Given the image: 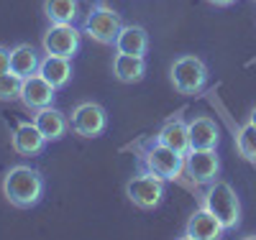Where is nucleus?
Instances as JSON below:
<instances>
[{
	"instance_id": "3",
	"label": "nucleus",
	"mask_w": 256,
	"mask_h": 240,
	"mask_svg": "<svg viewBox=\"0 0 256 240\" xmlns=\"http://www.w3.org/2000/svg\"><path fill=\"white\" fill-rule=\"evenodd\" d=\"M202 207L216 215L226 230H236L241 225V200L228 182L216 179L208 184V189L202 192Z\"/></svg>"
},
{
	"instance_id": "2",
	"label": "nucleus",
	"mask_w": 256,
	"mask_h": 240,
	"mask_svg": "<svg viewBox=\"0 0 256 240\" xmlns=\"http://www.w3.org/2000/svg\"><path fill=\"white\" fill-rule=\"evenodd\" d=\"M141 166L144 171H152L154 177L164 182H180L184 174V154H177L169 146L159 143L156 138L146 141L141 146Z\"/></svg>"
},
{
	"instance_id": "18",
	"label": "nucleus",
	"mask_w": 256,
	"mask_h": 240,
	"mask_svg": "<svg viewBox=\"0 0 256 240\" xmlns=\"http://www.w3.org/2000/svg\"><path fill=\"white\" fill-rule=\"evenodd\" d=\"M113 46L118 54H134V56H146L148 51V33L141 26H123Z\"/></svg>"
},
{
	"instance_id": "21",
	"label": "nucleus",
	"mask_w": 256,
	"mask_h": 240,
	"mask_svg": "<svg viewBox=\"0 0 256 240\" xmlns=\"http://www.w3.org/2000/svg\"><path fill=\"white\" fill-rule=\"evenodd\" d=\"M236 146L241 151V156L251 164H256V128L251 123L241 125V130L236 133Z\"/></svg>"
},
{
	"instance_id": "22",
	"label": "nucleus",
	"mask_w": 256,
	"mask_h": 240,
	"mask_svg": "<svg viewBox=\"0 0 256 240\" xmlns=\"http://www.w3.org/2000/svg\"><path fill=\"white\" fill-rule=\"evenodd\" d=\"M20 90H24V77H18L13 72L0 74V102L20 100Z\"/></svg>"
},
{
	"instance_id": "9",
	"label": "nucleus",
	"mask_w": 256,
	"mask_h": 240,
	"mask_svg": "<svg viewBox=\"0 0 256 240\" xmlns=\"http://www.w3.org/2000/svg\"><path fill=\"white\" fill-rule=\"evenodd\" d=\"M184 174L195 184H212L220 177V156L216 148H200L184 154Z\"/></svg>"
},
{
	"instance_id": "11",
	"label": "nucleus",
	"mask_w": 256,
	"mask_h": 240,
	"mask_svg": "<svg viewBox=\"0 0 256 240\" xmlns=\"http://www.w3.org/2000/svg\"><path fill=\"white\" fill-rule=\"evenodd\" d=\"M54 95L56 90L41 77V74H31L24 79V90H20V105L26 107L28 113H36L46 105H54Z\"/></svg>"
},
{
	"instance_id": "25",
	"label": "nucleus",
	"mask_w": 256,
	"mask_h": 240,
	"mask_svg": "<svg viewBox=\"0 0 256 240\" xmlns=\"http://www.w3.org/2000/svg\"><path fill=\"white\" fill-rule=\"evenodd\" d=\"M246 123H251V125L256 128V105H254V110L248 113V120H246Z\"/></svg>"
},
{
	"instance_id": "26",
	"label": "nucleus",
	"mask_w": 256,
	"mask_h": 240,
	"mask_svg": "<svg viewBox=\"0 0 256 240\" xmlns=\"http://www.w3.org/2000/svg\"><path fill=\"white\" fill-rule=\"evenodd\" d=\"M254 3H256V0H254Z\"/></svg>"
},
{
	"instance_id": "8",
	"label": "nucleus",
	"mask_w": 256,
	"mask_h": 240,
	"mask_svg": "<svg viewBox=\"0 0 256 240\" xmlns=\"http://www.w3.org/2000/svg\"><path fill=\"white\" fill-rule=\"evenodd\" d=\"M105 128H108V113H105V107L92 102V100H84L80 105L72 107L70 113V130L82 138H98L105 133Z\"/></svg>"
},
{
	"instance_id": "15",
	"label": "nucleus",
	"mask_w": 256,
	"mask_h": 240,
	"mask_svg": "<svg viewBox=\"0 0 256 240\" xmlns=\"http://www.w3.org/2000/svg\"><path fill=\"white\" fill-rule=\"evenodd\" d=\"M154 138L159 143L169 146L172 151H177V154H187V151H190V128L182 120V115H174V118L164 120V125L156 130Z\"/></svg>"
},
{
	"instance_id": "12",
	"label": "nucleus",
	"mask_w": 256,
	"mask_h": 240,
	"mask_svg": "<svg viewBox=\"0 0 256 240\" xmlns=\"http://www.w3.org/2000/svg\"><path fill=\"white\" fill-rule=\"evenodd\" d=\"M10 141H13V148L18 151L20 156H38L41 151H44V146L49 143V141L44 138V133L36 128L34 120H18V123L13 125Z\"/></svg>"
},
{
	"instance_id": "6",
	"label": "nucleus",
	"mask_w": 256,
	"mask_h": 240,
	"mask_svg": "<svg viewBox=\"0 0 256 240\" xmlns=\"http://www.w3.org/2000/svg\"><path fill=\"white\" fill-rule=\"evenodd\" d=\"M164 179L154 177L152 171H138L126 182V197L134 207L144 212H154L164 202Z\"/></svg>"
},
{
	"instance_id": "24",
	"label": "nucleus",
	"mask_w": 256,
	"mask_h": 240,
	"mask_svg": "<svg viewBox=\"0 0 256 240\" xmlns=\"http://www.w3.org/2000/svg\"><path fill=\"white\" fill-rule=\"evenodd\" d=\"M210 5H216V8H228V5H236L238 0H208Z\"/></svg>"
},
{
	"instance_id": "14",
	"label": "nucleus",
	"mask_w": 256,
	"mask_h": 240,
	"mask_svg": "<svg viewBox=\"0 0 256 240\" xmlns=\"http://www.w3.org/2000/svg\"><path fill=\"white\" fill-rule=\"evenodd\" d=\"M34 115V123L36 128L44 133L46 141H62L64 136H67V130H70V118H64L62 110H56L54 105H46V107H41V110L31 113Z\"/></svg>"
},
{
	"instance_id": "23",
	"label": "nucleus",
	"mask_w": 256,
	"mask_h": 240,
	"mask_svg": "<svg viewBox=\"0 0 256 240\" xmlns=\"http://www.w3.org/2000/svg\"><path fill=\"white\" fill-rule=\"evenodd\" d=\"M10 72V49L0 46V74Z\"/></svg>"
},
{
	"instance_id": "16",
	"label": "nucleus",
	"mask_w": 256,
	"mask_h": 240,
	"mask_svg": "<svg viewBox=\"0 0 256 240\" xmlns=\"http://www.w3.org/2000/svg\"><path fill=\"white\" fill-rule=\"evenodd\" d=\"M38 74L44 77L54 90H64L72 82V59L64 56H54V54H44L41 56V67Z\"/></svg>"
},
{
	"instance_id": "19",
	"label": "nucleus",
	"mask_w": 256,
	"mask_h": 240,
	"mask_svg": "<svg viewBox=\"0 0 256 240\" xmlns=\"http://www.w3.org/2000/svg\"><path fill=\"white\" fill-rule=\"evenodd\" d=\"M38 67H41V56L36 54L31 43H18L16 49H10V72L13 74L26 79L31 74H38Z\"/></svg>"
},
{
	"instance_id": "1",
	"label": "nucleus",
	"mask_w": 256,
	"mask_h": 240,
	"mask_svg": "<svg viewBox=\"0 0 256 240\" xmlns=\"http://www.w3.org/2000/svg\"><path fill=\"white\" fill-rule=\"evenodd\" d=\"M0 189H3L6 200L13 207L31 210L41 202V197H44V177H41V171H36L34 166L18 164V166H10L3 174Z\"/></svg>"
},
{
	"instance_id": "7",
	"label": "nucleus",
	"mask_w": 256,
	"mask_h": 240,
	"mask_svg": "<svg viewBox=\"0 0 256 240\" xmlns=\"http://www.w3.org/2000/svg\"><path fill=\"white\" fill-rule=\"evenodd\" d=\"M41 49L44 54L74 59L82 49V33L74 23H52L41 36Z\"/></svg>"
},
{
	"instance_id": "4",
	"label": "nucleus",
	"mask_w": 256,
	"mask_h": 240,
	"mask_svg": "<svg viewBox=\"0 0 256 240\" xmlns=\"http://www.w3.org/2000/svg\"><path fill=\"white\" fill-rule=\"evenodd\" d=\"M169 82L180 95H198L208 84V64L195 54H182L169 67Z\"/></svg>"
},
{
	"instance_id": "10",
	"label": "nucleus",
	"mask_w": 256,
	"mask_h": 240,
	"mask_svg": "<svg viewBox=\"0 0 256 240\" xmlns=\"http://www.w3.org/2000/svg\"><path fill=\"white\" fill-rule=\"evenodd\" d=\"M226 228L212 212H208L205 207H200L198 212H192L184 223V240H218L223 238Z\"/></svg>"
},
{
	"instance_id": "20",
	"label": "nucleus",
	"mask_w": 256,
	"mask_h": 240,
	"mask_svg": "<svg viewBox=\"0 0 256 240\" xmlns=\"http://www.w3.org/2000/svg\"><path fill=\"white\" fill-rule=\"evenodd\" d=\"M80 10V0H44V15L49 23H74Z\"/></svg>"
},
{
	"instance_id": "5",
	"label": "nucleus",
	"mask_w": 256,
	"mask_h": 240,
	"mask_svg": "<svg viewBox=\"0 0 256 240\" xmlns=\"http://www.w3.org/2000/svg\"><path fill=\"white\" fill-rule=\"evenodd\" d=\"M120 31H123L120 13H116L105 3H95L90 8V13L84 15V20H82V33L90 36L98 43H105V46H113Z\"/></svg>"
},
{
	"instance_id": "17",
	"label": "nucleus",
	"mask_w": 256,
	"mask_h": 240,
	"mask_svg": "<svg viewBox=\"0 0 256 240\" xmlns=\"http://www.w3.org/2000/svg\"><path fill=\"white\" fill-rule=\"evenodd\" d=\"M113 74L123 84H136L146 77V56L134 54H116L113 59Z\"/></svg>"
},
{
	"instance_id": "13",
	"label": "nucleus",
	"mask_w": 256,
	"mask_h": 240,
	"mask_svg": "<svg viewBox=\"0 0 256 240\" xmlns=\"http://www.w3.org/2000/svg\"><path fill=\"white\" fill-rule=\"evenodd\" d=\"M190 151L200 148H218L220 143V128L210 115H195L190 123Z\"/></svg>"
}]
</instances>
